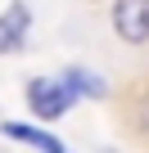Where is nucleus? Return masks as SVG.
<instances>
[{
	"mask_svg": "<svg viewBox=\"0 0 149 153\" xmlns=\"http://www.w3.org/2000/svg\"><path fill=\"white\" fill-rule=\"evenodd\" d=\"M72 99H77V95H72L63 81H50V76H32V81H27V108H32L41 122L63 117Z\"/></svg>",
	"mask_w": 149,
	"mask_h": 153,
	"instance_id": "obj_1",
	"label": "nucleus"
},
{
	"mask_svg": "<svg viewBox=\"0 0 149 153\" xmlns=\"http://www.w3.org/2000/svg\"><path fill=\"white\" fill-rule=\"evenodd\" d=\"M113 32L127 45L149 41V0H113Z\"/></svg>",
	"mask_w": 149,
	"mask_h": 153,
	"instance_id": "obj_2",
	"label": "nucleus"
},
{
	"mask_svg": "<svg viewBox=\"0 0 149 153\" xmlns=\"http://www.w3.org/2000/svg\"><path fill=\"white\" fill-rule=\"evenodd\" d=\"M27 23H32L27 5H9L5 14H0V54H9V50H18V45H23Z\"/></svg>",
	"mask_w": 149,
	"mask_h": 153,
	"instance_id": "obj_3",
	"label": "nucleus"
},
{
	"mask_svg": "<svg viewBox=\"0 0 149 153\" xmlns=\"http://www.w3.org/2000/svg\"><path fill=\"white\" fill-rule=\"evenodd\" d=\"M5 135H9V140H18V144L45 149V153H63V144H59L50 131H36V126H18V122H5Z\"/></svg>",
	"mask_w": 149,
	"mask_h": 153,
	"instance_id": "obj_4",
	"label": "nucleus"
},
{
	"mask_svg": "<svg viewBox=\"0 0 149 153\" xmlns=\"http://www.w3.org/2000/svg\"><path fill=\"white\" fill-rule=\"evenodd\" d=\"M63 86H68L72 95H91V99H104V95H109V86L100 81L95 72H86V68H68V72H63Z\"/></svg>",
	"mask_w": 149,
	"mask_h": 153,
	"instance_id": "obj_5",
	"label": "nucleus"
}]
</instances>
